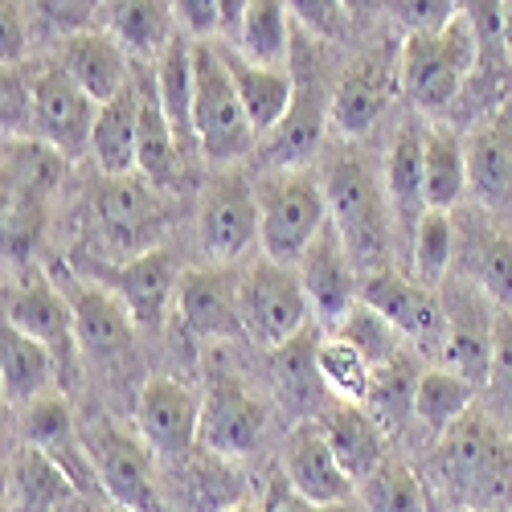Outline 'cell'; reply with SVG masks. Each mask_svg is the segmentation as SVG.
I'll return each instance as SVG.
<instances>
[{"label":"cell","mask_w":512,"mask_h":512,"mask_svg":"<svg viewBox=\"0 0 512 512\" xmlns=\"http://www.w3.org/2000/svg\"><path fill=\"white\" fill-rule=\"evenodd\" d=\"M316 365H320V381L324 390L336 398V402H349V406H365L369 402V390H373V365L365 361V353L357 345H349L345 336H328L320 340V353H316Z\"/></svg>","instance_id":"74e56055"},{"label":"cell","mask_w":512,"mask_h":512,"mask_svg":"<svg viewBox=\"0 0 512 512\" xmlns=\"http://www.w3.org/2000/svg\"><path fill=\"white\" fill-rule=\"evenodd\" d=\"M218 512H267V508H259V504H250V500H230V504H222Z\"/></svg>","instance_id":"11a10c76"},{"label":"cell","mask_w":512,"mask_h":512,"mask_svg":"<svg viewBox=\"0 0 512 512\" xmlns=\"http://www.w3.org/2000/svg\"><path fill=\"white\" fill-rule=\"evenodd\" d=\"M398 87H402V41H381V46L365 50L345 66L328 103V119L349 140L369 136L373 123L390 111Z\"/></svg>","instance_id":"30bf717a"},{"label":"cell","mask_w":512,"mask_h":512,"mask_svg":"<svg viewBox=\"0 0 512 512\" xmlns=\"http://www.w3.org/2000/svg\"><path fill=\"white\" fill-rule=\"evenodd\" d=\"M267 512H365V508H361V504L353 508V500H345V504H312V500L295 496V492L283 484L279 492H271V500H267Z\"/></svg>","instance_id":"c3c4849f"},{"label":"cell","mask_w":512,"mask_h":512,"mask_svg":"<svg viewBox=\"0 0 512 512\" xmlns=\"http://www.w3.org/2000/svg\"><path fill=\"white\" fill-rule=\"evenodd\" d=\"M263 435L267 406L242 386V377L230 369H213L201 402V447L218 459H242L263 447Z\"/></svg>","instance_id":"5bb4252c"},{"label":"cell","mask_w":512,"mask_h":512,"mask_svg":"<svg viewBox=\"0 0 512 512\" xmlns=\"http://www.w3.org/2000/svg\"><path fill=\"white\" fill-rule=\"evenodd\" d=\"M467 168H472V193L480 205L500 209L512 197V111L500 107L476 123L467 140Z\"/></svg>","instance_id":"d4e9b609"},{"label":"cell","mask_w":512,"mask_h":512,"mask_svg":"<svg viewBox=\"0 0 512 512\" xmlns=\"http://www.w3.org/2000/svg\"><path fill=\"white\" fill-rule=\"evenodd\" d=\"M164 189H156L148 177L127 173V177H103L95 189V213L103 234L123 250H156V238L164 230Z\"/></svg>","instance_id":"d6986e66"},{"label":"cell","mask_w":512,"mask_h":512,"mask_svg":"<svg viewBox=\"0 0 512 512\" xmlns=\"http://www.w3.org/2000/svg\"><path fill=\"white\" fill-rule=\"evenodd\" d=\"M177 312H181L185 328L201 340H234L242 332L238 279L218 263L181 271Z\"/></svg>","instance_id":"7402d4cb"},{"label":"cell","mask_w":512,"mask_h":512,"mask_svg":"<svg viewBox=\"0 0 512 512\" xmlns=\"http://www.w3.org/2000/svg\"><path fill=\"white\" fill-rule=\"evenodd\" d=\"M324 193H328L332 226L340 230V242H345L357 275L361 279L377 275L390 254V213L394 209H390L386 185L373 173V164H365L361 156H340L324 177Z\"/></svg>","instance_id":"7a4b0ae2"},{"label":"cell","mask_w":512,"mask_h":512,"mask_svg":"<svg viewBox=\"0 0 512 512\" xmlns=\"http://www.w3.org/2000/svg\"><path fill=\"white\" fill-rule=\"evenodd\" d=\"M91 160L103 177H127L140 168V103H136V74L132 87L99 107L91 132Z\"/></svg>","instance_id":"83f0119b"},{"label":"cell","mask_w":512,"mask_h":512,"mask_svg":"<svg viewBox=\"0 0 512 512\" xmlns=\"http://www.w3.org/2000/svg\"><path fill=\"white\" fill-rule=\"evenodd\" d=\"M82 443H87L99 484L115 508L164 512V496L156 484V451L148 443H140L132 431H123L115 422H91L82 431Z\"/></svg>","instance_id":"ba28073f"},{"label":"cell","mask_w":512,"mask_h":512,"mask_svg":"<svg viewBox=\"0 0 512 512\" xmlns=\"http://www.w3.org/2000/svg\"><path fill=\"white\" fill-rule=\"evenodd\" d=\"M295 271H300V283L308 291V304H312V316L324 324V328H340V320H345L357 304H361V275L349 259L345 242H340V230L328 226L316 234V242L304 250V259L295 263Z\"/></svg>","instance_id":"ac0fdd59"},{"label":"cell","mask_w":512,"mask_h":512,"mask_svg":"<svg viewBox=\"0 0 512 512\" xmlns=\"http://www.w3.org/2000/svg\"><path fill=\"white\" fill-rule=\"evenodd\" d=\"M316 353H320V332H316V324H308L295 340H287L283 349L271 353V369H275L279 398H283L291 410H312L316 394L324 390Z\"/></svg>","instance_id":"d590c367"},{"label":"cell","mask_w":512,"mask_h":512,"mask_svg":"<svg viewBox=\"0 0 512 512\" xmlns=\"http://www.w3.org/2000/svg\"><path fill=\"white\" fill-rule=\"evenodd\" d=\"M238 54L263 66H287L291 62V13L283 0H250L242 25H238Z\"/></svg>","instance_id":"e575fe53"},{"label":"cell","mask_w":512,"mask_h":512,"mask_svg":"<svg viewBox=\"0 0 512 512\" xmlns=\"http://www.w3.org/2000/svg\"><path fill=\"white\" fill-rule=\"evenodd\" d=\"M451 259H455V222L447 209H426L414 234H410V267L414 279L426 287H443L451 275Z\"/></svg>","instance_id":"f35d334b"},{"label":"cell","mask_w":512,"mask_h":512,"mask_svg":"<svg viewBox=\"0 0 512 512\" xmlns=\"http://www.w3.org/2000/svg\"><path fill=\"white\" fill-rule=\"evenodd\" d=\"M340 5L349 9V17H365V13H373L381 5V0H340Z\"/></svg>","instance_id":"db71d44e"},{"label":"cell","mask_w":512,"mask_h":512,"mask_svg":"<svg viewBox=\"0 0 512 512\" xmlns=\"http://www.w3.org/2000/svg\"><path fill=\"white\" fill-rule=\"evenodd\" d=\"M476 70H480V37L463 9L443 29L402 37V91L422 111L451 107Z\"/></svg>","instance_id":"3957f363"},{"label":"cell","mask_w":512,"mask_h":512,"mask_svg":"<svg viewBox=\"0 0 512 512\" xmlns=\"http://www.w3.org/2000/svg\"><path fill=\"white\" fill-rule=\"evenodd\" d=\"M435 472L459 504L492 512L512 500V443L488 410L472 406L447 435H439Z\"/></svg>","instance_id":"6da1fadb"},{"label":"cell","mask_w":512,"mask_h":512,"mask_svg":"<svg viewBox=\"0 0 512 512\" xmlns=\"http://www.w3.org/2000/svg\"><path fill=\"white\" fill-rule=\"evenodd\" d=\"M283 480H287V488L295 496H304L312 504H345L357 492L353 476L340 467V459H336V451H332L320 422H300L287 435Z\"/></svg>","instance_id":"44dd1931"},{"label":"cell","mask_w":512,"mask_h":512,"mask_svg":"<svg viewBox=\"0 0 512 512\" xmlns=\"http://www.w3.org/2000/svg\"><path fill=\"white\" fill-rule=\"evenodd\" d=\"M381 185H386L394 218L414 234L418 218L426 213V132L418 123H406L394 136L381 168Z\"/></svg>","instance_id":"4316f807"},{"label":"cell","mask_w":512,"mask_h":512,"mask_svg":"<svg viewBox=\"0 0 512 512\" xmlns=\"http://www.w3.org/2000/svg\"><path fill=\"white\" fill-rule=\"evenodd\" d=\"M193 127H197L201 156L218 168H230L259 140L238 99L226 54L218 46H209V41L193 46Z\"/></svg>","instance_id":"5b68a950"},{"label":"cell","mask_w":512,"mask_h":512,"mask_svg":"<svg viewBox=\"0 0 512 512\" xmlns=\"http://www.w3.org/2000/svg\"><path fill=\"white\" fill-rule=\"evenodd\" d=\"M78 320V345L95 369L127 377L136 369V320L115 295L91 279H74L66 291Z\"/></svg>","instance_id":"9a60e30c"},{"label":"cell","mask_w":512,"mask_h":512,"mask_svg":"<svg viewBox=\"0 0 512 512\" xmlns=\"http://www.w3.org/2000/svg\"><path fill=\"white\" fill-rule=\"evenodd\" d=\"M447 308V345H443V369L472 381L476 390L492 377V353H496V304L472 283V279H447L443 287Z\"/></svg>","instance_id":"7c38bea8"},{"label":"cell","mask_w":512,"mask_h":512,"mask_svg":"<svg viewBox=\"0 0 512 512\" xmlns=\"http://www.w3.org/2000/svg\"><path fill=\"white\" fill-rule=\"evenodd\" d=\"M488 386L512 402V308H500L496 312V353H492V377Z\"/></svg>","instance_id":"7dc6e473"},{"label":"cell","mask_w":512,"mask_h":512,"mask_svg":"<svg viewBox=\"0 0 512 512\" xmlns=\"http://www.w3.org/2000/svg\"><path fill=\"white\" fill-rule=\"evenodd\" d=\"M78 271L91 283L107 287L115 300L132 312V320L144 324V328H156L164 320L168 300H173L177 287H181V271H177L173 254H168L164 246L132 254V259H123V263H107V267L78 259Z\"/></svg>","instance_id":"2e32d148"},{"label":"cell","mask_w":512,"mask_h":512,"mask_svg":"<svg viewBox=\"0 0 512 512\" xmlns=\"http://www.w3.org/2000/svg\"><path fill=\"white\" fill-rule=\"evenodd\" d=\"M136 103H140V168L136 173L148 177L156 189H173L181 173V148L173 136V123L164 115L156 74L148 66L136 70Z\"/></svg>","instance_id":"484cf974"},{"label":"cell","mask_w":512,"mask_h":512,"mask_svg":"<svg viewBox=\"0 0 512 512\" xmlns=\"http://www.w3.org/2000/svg\"><path fill=\"white\" fill-rule=\"evenodd\" d=\"M246 5H250V0H222V13H226V33H238Z\"/></svg>","instance_id":"816d5d0a"},{"label":"cell","mask_w":512,"mask_h":512,"mask_svg":"<svg viewBox=\"0 0 512 512\" xmlns=\"http://www.w3.org/2000/svg\"><path fill=\"white\" fill-rule=\"evenodd\" d=\"M95 119L99 103L62 66H46L33 78V140L50 144L66 160H78L91 152Z\"/></svg>","instance_id":"e0dca14e"},{"label":"cell","mask_w":512,"mask_h":512,"mask_svg":"<svg viewBox=\"0 0 512 512\" xmlns=\"http://www.w3.org/2000/svg\"><path fill=\"white\" fill-rule=\"evenodd\" d=\"M91 9H95V0H46V13L54 17V21H62V25H82L91 17Z\"/></svg>","instance_id":"f907efd6"},{"label":"cell","mask_w":512,"mask_h":512,"mask_svg":"<svg viewBox=\"0 0 512 512\" xmlns=\"http://www.w3.org/2000/svg\"><path fill=\"white\" fill-rule=\"evenodd\" d=\"M324 107H320V91L316 82H304V95L295 87V103L287 111V119L267 136L271 140V156L267 168H304V160L316 152L320 132H324Z\"/></svg>","instance_id":"1f68e13d"},{"label":"cell","mask_w":512,"mask_h":512,"mask_svg":"<svg viewBox=\"0 0 512 512\" xmlns=\"http://www.w3.org/2000/svg\"><path fill=\"white\" fill-rule=\"evenodd\" d=\"M54 381H58V365L50 349L37 345L21 328L5 324V332H0V386H5V402L29 406L37 398H46Z\"/></svg>","instance_id":"f546056e"},{"label":"cell","mask_w":512,"mask_h":512,"mask_svg":"<svg viewBox=\"0 0 512 512\" xmlns=\"http://www.w3.org/2000/svg\"><path fill=\"white\" fill-rule=\"evenodd\" d=\"M463 279H472L496 308H512V234L480 226L472 234V267Z\"/></svg>","instance_id":"60d3db41"},{"label":"cell","mask_w":512,"mask_h":512,"mask_svg":"<svg viewBox=\"0 0 512 512\" xmlns=\"http://www.w3.org/2000/svg\"><path fill=\"white\" fill-rule=\"evenodd\" d=\"M291 21H300L308 33L324 37V41H336L340 33L349 29V9L340 5V0H283Z\"/></svg>","instance_id":"ee69618b"},{"label":"cell","mask_w":512,"mask_h":512,"mask_svg":"<svg viewBox=\"0 0 512 512\" xmlns=\"http://www.w3.org/2000/svg\"><path fill=\"white\" fill-rule=\"evenodd\" d=\"M197 242L205 250V259L218 267L246 259L250 246L259 242V193H254V185L238 168H222L205 185L201 213H197Z\"/></svg>","instance_id":"8fae6325"},{"label":"cell","mask_w":512,"mask_h":512,"mask_svg":"<svg viewBox=\"0 0 512 512\" xmlns=\"http://www.w3.org/2000/svg\"><path fill=\"white\" fill-rule=\"evenodd\" d=\"M82 91H87L99 107L111 103L115 95H123L132 87V66H127V54L123 46L111 37V33H99V29H78L66 37L62 46V62H58Z\"/></svg>","instance_id":"603a6c76"},{"label":"cell","mask_w":512,"mask_h":512,"mask_svg":"<svg viewBox=\"0 0 512 512\" xmlns=\"http://www.w3.org/2000/svg\"><path fill=\"white\" fill-rule=\"evenodd\" d=\"M226 54V66L234 74V87H238V99L246 107V119L254 127V136H271L275 127L287 119L291 103H295V78H291V66H263V62H250L242 58L234 46L222 50Z\"/></svg>","instance_id":"cb8c5ba5"},{"label":"cell","mask_w":512,"mask_h":512,"mask_svg":"<svg viewBox=\"0 0 512 512\" xmlns=\"http://www.w3.org/2000/svg\"><path fill=\"white\" fill-rule=\"evenodd\" d=\"M152 74H156L164 115L173 123L177 148H181V156H189L197 148V127H193V46L185 41V33L168 41V50L156 58Z\"/></svg>","instance_id":"4dcf8cb0"},{"label":"cell","mask_w":512,"mask_h":512,"mask_svg":"<svg viewBox=\"0 0 512 512\" xmlns=\"http://www.w3.org/2000/svg\"><path fill=\"white\" fill-rule=\"evenodd\" d=\"M336 336H345L349 345H357L373 369L386 365V361H394V357L402 353V332H398L386 316H381V312H373L369 304H357L345 320H340Z\"/></svg>","instance_id":"7bdbcfd3"},{"label":"cell","mask_w":512,"mask_h":512,"mask_svg":"<svg viewBox=\"0 0 512 512\" xmlns=\"http://www.w3.org/2000/svg\"><path fill=\"white\" fill-rule=\"evenodd\" d=\"M173 13H177V25L185 37L209 41L213 33H226L222 0H173Z\"/></svg>","instance_id":"bcb514c9"},{"label":"cell","mask_w":512,"mask_h":512,"mask_svg":"<svg viewBox=\"0 0 512 512\" xmlns=\"http://www.w3.org/2000/svg\"><path fill=\"white\" fill-rule=\"evenodd\" d=\"M259 193V246L267 259L295 267L328 226V193L308 168H267Z\"/></svg>","instance_id":"277c9868"},{"label":"cell","mask_w":512,"mask_h":512,"mask_svg":"<svg viewBox=\"0 0 512 512\" xmlns=\"http://www.w3.org/2000/svg\"><path fill=\"white\" fill-rule=\"evenodd\" d=\"M472 189V168H467V148L451 127H431L426 132V209H455L459 197Z\"/></svg>","instance_id":"d6a6232c"},{"label":"cell","mask_w":512,"mask_h":512,"mask_svg":"<svg viewBox=\"0 0 512 512\" xmlns=\"http://www.w3.org/2000/svg\"><path fill=\"white\" fill-rule=\"evenodd\" d=\"M238 308H242V332L267 353L283 349L287 340H295L312 324V304L300 283V271L267 259V254L242 271Z\"/></svg>","instance_id":"8992f818"},{"label":"cell","mask_w":512,"mask_h":512,"mask_svg":"<svg viewBox=\"0 0 512 512\" xmlns=\"http://www.w3.org/2000/svg\"><path fill=\"white\" fill-rule=\"evenodd\" d=\"M418 361L414 353H398L394 361L373 369V390H369V414L381 426H398L406 414H414V390H418Z\"/></svg>","instance_id":"b9f144b4"},{"label":"cell","mask_w":512,"mask_h":512,"mask_svg":"<svg viewBox=\"0 0 512 512\" xmlns=\"http://www.w3.org/2000/svg\"><path fill=\"white\" fill-rule=\"evenodd\" d=\"M0 21H5V66H17L21 54H25V21H21L17 0H5V9H0Z\"/></svg>","instance_id":"681fc988"},{"label":"cell","mask_w":512,"mask_h":512,"mask_svg":"<svg viewBox=\"0 0 512 512\" xmlns=\"http://www.w3.org/2000/svg\"><path fill=\"white\" fill-rule=\"evenodd\" d=\"M357 504L365 512H431L418 472L402 459H386L373 476H365L357 484Z\"/></svg>","instance_id":"ab89813d"},{"label":"cell","mask_w":512,"mask_h":512,"mask_svg":"<svg viewBox=\"0 0 512 512\" xmlns=\"http://www.w3.org/2000/svg\"><path fill=\"white\" fill-rule=\"evenodd\" d=\"M476 406V386L451 369H422L414 390V418L426 435H447L451 426Z\"/></svg>","instance_id":"836d02e7"},{"label":"cell","mask_w":512,"mask_h":512,"mask_svg":"<svg viewBox=\"0 0 512 512\" xmlns=\"http://www.w3.org/2000/svg\"><path fill=\"white\" fill-rule=\"evenodd\" d=\"M136 422L144 443L164 459H181L201 443V402L177 377L144 381L136 394Z\"/></svg>","instance_id":"ffe728a7"},{"label":"cell","mask_w":512,"mask_h":512,"mask_svg":"<svg viewBox=\"0 0 512 512\" xmlns=\"http://www.w3.org/2000/svg\"><path fill=\"white\" fill-rule=\"evenodd\" d=\"M361 304L386 316L402 340H410L414 353L426 357H443L447 345V308H443V291L418 283L414 275H390L377 271L361 279Z\"/></svg>","instance_id":"4fadbf2b"},{"label":"cell","mask_w":512,"mask_h":512,"mask_svg":"<svg viewBox=\"0 0 512 512\" xmlns=\"http://www.w3.org/2000/svg\"><path fill=\"white\" fill-rule=\"evenodd\" d=\"M324 435L340 459V467L353 476V484H361L365 476H373L381 463H386V426H381L365 406H349L340 402L332 406V414L320 418Z\"/></svg>","instance_id":"f1b7e54d"},{"label":"cell","mask_w":512,"mask_h":512,"mask_svg":"<svg viewBox=\"0 0 512 512\" xmlns=\"http://www.w3.org/2000/svg\"><path fill=\"white\" fill-rule=\"evenodd\" d=\"M111 37L127 54L148 62V58H160L177 33L168 29V17L156 0H115L111 5Z\"/></svg>","instance_id":"8d00e7d4"},{"label":"cell","mask_w":512,"mask_h":512,"mask_svg":"<svg viewBox=\"0 0 512 512\" xmlns=\"http://www.w3.org/2000/svg\"><path fill=\"white\" fill-rule=\"evenodd\" d=\"M500 25H504V50L512 62V0H500Z\"/></svg>","instance_id":"f5cc1de1"},{"label":"cell","mask_w":512,"mask_h":512,"mask_svg":"<svg viewBox=\"0 0 512 512\" xmlns=\"http://www.w3.org/2000/svg\"><path fill=\"white\" fill-rule=\"evenodd\" d=\"M62 160L41 140H5V254L21 259L46 226Z\"/></svg>","instance_id":"52a82bcc"},{"label":"cell","mask_w":512,"mask_h":512,"mask_svg":"<svg viewBox=\"0 0 512 512\" xmlns=\"http://www.w3.org/2000/svg\"><path fill=\"white\" fill-rule=\"evenodd\" d=\"M386 9L402 21L406 33H426L443 29L459 13V0H386Z\"/></svg>","instance_id":"f6af8a7d"},{"label":"cell","mask_w":512,"mask_h":512,"mask_svg":"<svg viewBox=\"0 0 512 512\" xmlns=\"http://www.w3.org/2000/svg\"><path fill=\"white\" fill-rule=\"evenodd\" d=\"M5 324L21 328L37 345H46L58 365V386H74L82 369V345H78V320L70 295L58 291L50 279H21L5 287Z\"/></svg>","instance_id":"9c48e42d"}]
</instances>
